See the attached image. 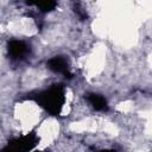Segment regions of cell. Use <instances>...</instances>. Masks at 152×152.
<instances>
[{"label": "cell", "instance_id": "obj_2", "mask_svg": "<svg viewBox=\"0 0 152 152\" xmlns=\"http://www.w3.org/2000/svg\"><path fill=\"white\" fill-rule=\"evenodd\" d=\"M36 144H37V137L34 133H31L19 139L12 140L6 148H11L14 151H27V150H31Z\"/></svg>", "mask_w": 152, "mask_h": 152}, {"label": "cell", "instance_id": "obj_6", "mask_svg": "<svg viewBox=\"0 0 152 152\" xmlns=\"http://www.w3.org/2000/svg\"><path fill=\"white\" fill-rule=\"evenodd\" d=\"M28 5H36L43 12H50L56 7V0H27Z\"/></svg>", "mask_w": 152, "mask_h": 152}, {"label": "cell", "instance_id": "obj_5", "mask_svg": "<svg viewBox=\"0 0 152 152\" xmlns=\"http://www.w3.org/2000/svg\"><path fill=\"white\" fill-rule=\"evenodd\" d=\"M88 101L90 104L96 109V110H107V101L102 95L99 94H89L88 95Z\"/></svg>", "mask_w": 152, "mask_h": 152}, {"label": "cell", "instance_id": "obj_1", "mask_svg": "<svg viewBox=\"0 0 152 152\" xmlns=\"http://www.w3.org/2000/svg\"><path fill=\"white\" fill-rule=\"evenodd\" d=\"M33 99L42 107H44L50 114L58 115L65 100L64 88L62 87V84H53L48 90H44L34 95Z\"/></svg>", "mask_w": 152, "mask_h": 152}, {"label": "cell", "instance_id": "obj_4", "mask_svg": "<svg viewBox=\"0 0 152 152\" xmlns=\"http://www.w3.org/2000/svg\"><path fill=\"white\" fill-rule=\"evenodd\" d=\"M48 66L50 70H52L53 72H59L63 74L65 77H71V74L69 72V64L68 61L62 57V56H56L52 57L51 59H49L48 62Z\"/></svg>", "mask_w": 152, "mask_h": 152}, {"label": "cell", "instance_id": "obj_3", "mask_svg": "<svg viewBox=\"0 0 152 152\" xmlns=\"http://www.w3.org/2000/svg\"><path fill=\"white\" fill-rule=\"evenodd\" d=\"M30 51V46L23 40H11L8 43V55L13 59H21L24 58Z\"/></svg>", "mask_w": 152, "mask_h": 152}]
</instances>
